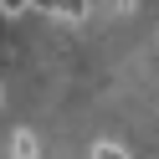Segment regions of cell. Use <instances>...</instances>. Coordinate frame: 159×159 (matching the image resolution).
Segmentation results:
<instances>
[{"label": "cell", "mask_w": 159, "mask_h": 159, "mask_svg": "<svg viewBox=\"0 0 159 159\" xmlns=\"http://www.w3.org/2000/svg\"><path fill=\"white\" fill-rule=\"evenodd\" d=\"M11 159H41V144H36L31 128H16L11 134Z\"/></svg>", "instance_id": "cell-1"}, {"label": "cell", "mask_w": 159, "mask_h": 159, "mask_svg": "<svg viewBox=\"0 0 159 159\" xmlns=\"http://www.w3.org/2000/svg\"><path fill=\"white\" fill-rule=\"evenodd\" d=\"M52 21H67V26H82V21H87V5H82V0H67V5H52Z\"/></svg>", "instance_id": "cell-2"}, {"label": "cell", "mask_w": 159, "mask_h": 159, "mask_svg": "<svg viewBox=\"0 0 159 159\" xmlns=\"http://www.w3.org/2000/svg\"><path fill=\"white\" fill-rule=\"evenodd\" d=\"M93 159H134V154H128L123 144H113V139H98V144H93Z\"/></svg>", "instance_id": "cell-3"}, {"label": "cell", "mask_w": 159, "mask_h": 159, "mask_svg": "<svg viewBox=\"0 0 159 159\" xmlns=\"http://www.w3.org/2000/svg\"><path fill=\"white\" fill-rule=\"evenodd\" d=\"M0 98H5V87H0Z\"/></svg>", "instance_id": "cell-4"}]
</instances>
